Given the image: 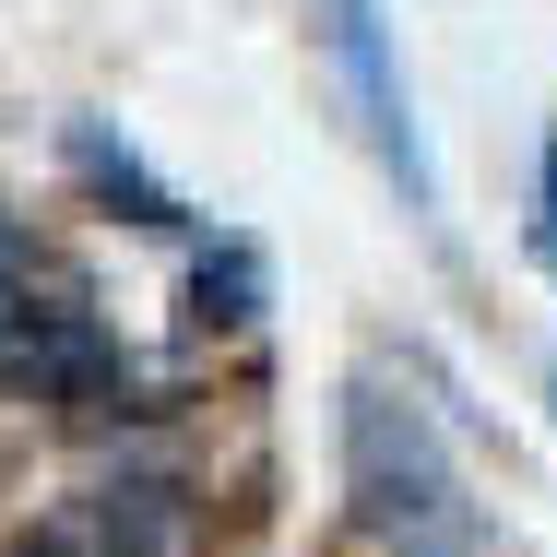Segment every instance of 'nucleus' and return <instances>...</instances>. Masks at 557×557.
Masks as SVG:
<instances>
[{"instance_id":"4","label":"nucleus","mask_w":557,"mask_h":557,"mask_svg":"<svg viewBox=\"0 0 557 557\" xmlns=\"http://www.w3.org/2000/svg\"><path fill=\"white\" fill-rule=\"evenodd\" d=\"M12 557H178V498L154 474H108V486L60 498Z\"/></svg>"},{"instance_id":"3","label":"nucleus","mask_w":557,"mask_h":557,"mask_svg":"<svg viewBox=\"0 0 557 557\" xmlns=\"http://www.w3.org/2000/svg\"><path fill=\"white\" fill-rule=\"evenodd\" d=\"M321 48H333V84L356 108V131H368V154L392 166L404 214H440V178H428V143H416V96H404V60H392V12L380 0H321Z\"/></svg>"},{"instance_id":"2","label":"nucleus","mask_w":557,"mask_h":557,"mask_svg":"<svg viewBox=\"0 0 557 557\" xmlns=\"http://www.w3.org/2000/svg\"><path fill=\"white\" fill-rule=\"evenodd\" d=\"M0 392L12 404H60V416H143V368L96 321L84 273L0 214Z\"/></svg>"},{"instance_id":"5","label":"nucleus","mask_w":557,"mask_h":557,"mask_svg":"<svg viewBox=\"0 0 557 557\" xmlns=\"http://www.w3.org/2000/svg\"><path fill=\"white\" fill-rule=\"evenodd\" d=\"M60 154H72V178H84L119 225H154V237H178V225H190V202H178V190H166L131 143H119L108 119H72V131H60Z\"/></svg>"},{"instance_id":"1","label":"nucleus","mask_w":557,"mask_h":557,"mask_svg":"<svg viewBox=\"0 0 557 557\" xmlns=\"http://www.w3.org/2000/svg\"><path fill=\"white\" fill-rule=\"evenodd\" d=\"M333 450H344V522L380 557H486V522L462 498L440 416L392 380H344L333 404Z\"/></svg>"},{"instance_id":"8","label":"nucleus","mask_w":557,"mask_h":557,"mask_svg":"<svg viewBox=\"0 0 557 557\" xmlns=\"http://www.w3.org/2000/svg\"><path fill=\"white\" fill-rule=\"evenodd\" d=\"M546 404H557V368H546Z\"/></svg>"},{"instance_id":"7","label":"nucleus","mask_w":557,"mask_h":557,"mask_svg":"<svg viewBox=\"0 0 557 557\" xmlns=\"http://www.w3.org/2000/svg\"><path fill=\"white\" fill-rule=\"evenodd\" d=\"M534 261L557 273V131H546V178H534Z\"/></svg>"},{"instance_id":"6","label":"nucleus","mask_w":557,"mask_h":557,"mask_svg":"<svg viewBox=\"0 0 557 557\" xmlns=\"http://www.w3.org/2000/svg\"><path fill=\"white\" fill-rule=\"evenodd\" d=\"M261 309H273V273H261V249H249V237L190 249V321H202V333H249Z\"/></svg>"}]
</instances>
